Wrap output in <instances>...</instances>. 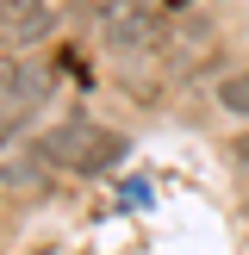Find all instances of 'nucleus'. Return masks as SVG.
<instances>
[{"mask_svg": "<svg viewBox=\"0 0 249 255\" xmlns=\"http://www.w3.org/2000/svg\"><path fill=\"white\" fill-rule=\"evenodd\" d=\"M37 156H44V168H75V174H100L112 168V162L124 156V137L119 131H100L94 119H62L56 131L37 137Z\"/></svg>", "mask_w": 249, "mask_h": 255, "instance_id": "nucleus-1", "label": "nucleus"}, {"mask_svg": "<svg viewBox=\"0 0 249 255\" xmlns=\"http://www.w3.org/2000/svg\"><path fill=\"white\" fill-rule=\"evenodd\" d=\"M231 156H237V162H243V168H249V131H243V137H237V143H231Z\"/></svg>", "mask_w": 249, "mask_h": 255, "instance_id": "nucleus-6", "label": "nucleus"}, {"mask_svg": "<svg viewBox=\"0 0 249 255\" xmlns=\"http://www.w3.org/2000/svg\"><path fill=\"white\" fill-rule=\"evenodd\" d=\"M50 87H56V75H50L44 62H31V56H0V143L19 137L25 125L37 119V106L50 100Z\"/></svg>", "mask_w": 249, "mask_h": 255, "instance_id": "nucleus-3", "label": "nucleus"}, {"mask_svg": "<svg viewBox=\"0 0 249 255\" xmlns=\"http://www.w3.org/2000/svg\"><path fill=\"white\" fill-rule=\"evenodd\" d=\"M56 31V6L50 0H0V44L25 50V44H44Z\"/></svg>", "mask_w": 249, "mask_h": 255, "instance_id": "nucleus-4", "label": "nucleus"}, {"mask_svg": "<svg viewBox=\"0 0 249 255\" xmlns=\"http://www.w3.org/2000/svg\"><path fill=\"white\" fill-rule=\"evenodd\" d=\"M218 106L237 112V119H249V69H237V75H224V81H218Z\"/></svg>", "mask_w": 249, "mask_h": 255, "instance_id": "nucleus-5", "label": "nucleus"}, {"mask_svg": "<svg viewBox=\"0 0 249 255\" xmlns=\"http://www.w3.org/2000/svg\"><path fill=\"white\" fill-rule=\"evenodd\" d=\"M0 56H6V44H0Z\"/></svg>", "mask_w": 249, "mask_h": 255, "instance_id": "nucleus-8", "label": "nucleus"}, {"mask_svg": "<svg viewBox=\"0 0 249 255\" xmlns=\"http://www.w3.org/2000/svg\"><path fill=\"white\" fill-rule=\"evenodd\" d=\"M87 19H94L100 44L119 50V56H143L162 37V6L156 0H87Z\"/></svg>", "mask_w": 249, "mask_h": 255, "instance_id": "nucleus-2", "label": "nucleus"}, {"mask_svg": "<svg viewBox=\"0 0 249 255\" xmlns=\"http://www.w3.org/2000/svg\"><path fill=\"white\" fill-rule=\"evenodd\" d=\"M156 6H187V0H156Z\"/></svg>", "mask_w": 249, "mask_h": 255, "instance_id": "nucleus-7", "label": "nucleus"}]
</instances>
